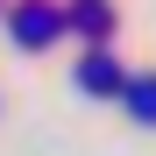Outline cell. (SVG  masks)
<instances>
[{
	"label": "cell",
	"instance_id": "obj_2",
	"mask_svg": "<svg viewBox=\"0 0 156 156\" xmlns=\"http://www.w3.org/2000/svg\"><path fill=\"white\" fill-rule=\"evenodd\" d=\"M78 85H85L92 99H121V85H128V64L114 57L107 43H92L85 57H78Z\"/></svg>",
	"mask_w": 156,
	"mask_h": 156
},
{
	"label": "cell",
	"instance_id": "obj_3",
	"mask_svg": "<svg viewBox=\"0 0 156 156\" xmlns=\"http://www.w3.org/2000/svg\"><path fill=\"white\" fill-rule=\"evenodd\" d=\"M64 29H78L85 43H107L114 36V7H107V0H71V7H64Z\"/></svg>",
	"mask_w": 156,
	"mask_h": 156
},
{
	"label": "cell",
	"instance_id": "obj_4",
	"mask_svg": "<svg viewBox=\"0 0 156 156\" xmlns=\"http://www.w3.org/2000/svg\"><path fill=\"white\" fill-rule=\"evenodd\" d=\"M121 107H128V121H135V128H156V71H128Z\"/></svg>",
	"mask_w": 156,
	"mask_h": 156
},
{
	"label": "cell",
	"instance_id": "obj_1",
	"mask_svg": "<svg viewBox=\"0 0 156 156\" xmlns=\"http://www.w3.org/2000/svg\"><path fill=\"white\" fill-rule=\"evenodd\" d=\"M7 36L21 50H50L64 36V7H57V0H14V7H7Z\"/></svg>",
	"mask_w": 156,
	"mask_h": 156
}]
</instances>
